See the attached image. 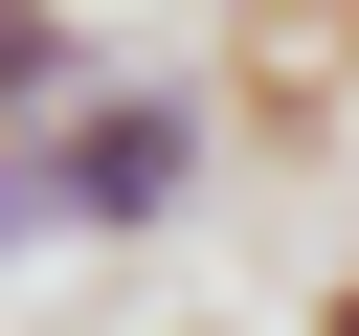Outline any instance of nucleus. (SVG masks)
I'll list each match as a JSON object with an SVG mask.
<instances>
[{"mask_svg":"<svg viewBox=\"0 0 359 336\" xmlns=\"http://www.w3.org/2000/svg\"><path fill=\"white\" fill-rule=\"evenodd\" d=\"M314 336H359V269H337V291H314Z\"/></svg>","mask_w":359,"mask_h":336,"instance_id":"2","label":"nucleus"},{"mask_svg":"<svg viewBox=\"0 0 359 336\" xmlns=\"http://www.w3.org/2000/svg\"><path fill=\"white\" fill-rule=\"evenodd\" d=\"M337 67H359V22H337Z\"/></svg>","mask_w":359,"mask_h":336,"instance_id":"3","label":"nucleus"},{"mask_svg":"<svg viewBox=\"0 0 359 336\" xmlns=\"http://www.w3.org/2000/svg\"><path fill=\"white\" fill-rule=\"evenodd\" d=\"M202 179H224V90L135 45L67 134L0 157V246H157V224H202Z\"/></svg>","mask_w":359,"mask_h":336,"instance_id":"1","label":"nucleus"}]
</instances>
